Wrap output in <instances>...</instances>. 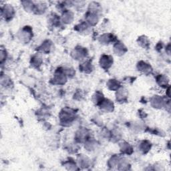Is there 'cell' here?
Segmentation results:
<instances>
[{
  "instance_id": "6da1fadb",
  "label": "cell",
  "mask_w": 171,
  "mask_h": 171,
  "mask_svg": "<svg viewBox=\"0 0 171 171\" xmlns=\"http://www.w3.org/2000/svg\"><path fill=\"white\" fill-rule=\"evenodd\" d=\"M112 58L108 55H104L102 58H101L100 65L104 68H108L112 64Z\"/></svg>"
},
{
  "instance_id": "7a4b0ae2",
  "label": "cell",
  "mask_w": 171,
  "mask_h": 171,
  "mask_svg": "<svg viewBox=\"0 0 171 171\" xmlns=\"http://www.w3.org/2000/svg\"><path fill=\"white\" fill-rule=\"evenodd\" d=\"M14 9L10 5H6L5 6L4 9L2 10V13H4L5 15V17L7 18H10V17H12L13 14L14 13Z\"/></svg>"
}]
</instances>
